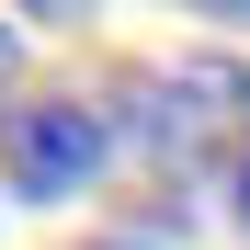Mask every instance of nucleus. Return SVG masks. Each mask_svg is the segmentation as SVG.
Returning <instances> with one entry per match:
<instances>
[{
  "mask_svg": "<svg viewBox=\"0 0 250 250\" xmlns=\"http://www.w3.org/2000/svg\"><path fill=\"white\" fill-rule=\"evenodd\" d=\"M125 103H137V114H114V125H125L171 182L239 171V159H250V57H228V46H182V57L137 68Z\"/></svg>",
  "mask_w": 250,
  "mask_h": 250,
  "instance_id": "f257e3e1",
  "label": "nucleus"
},
{
  "mask_svg": "<svg viewBox=\"0 0 250 250\" xmlns=\"http://www.w3.org/2000/svg\"><path fill=\"white\" fill-rule=\"evenodd\" d=\"M114 148H125V125L103 103H68V91H12V103H0V182H12L23 205L91 193Z\"/></svg>",
  "mask_w": 250,
  "mask_h": 250,
  "instance_id": "f03ea898",
  "label": "nucleus"
},
{
  "mask_svg": "<svg viewBox=\"0 0 250 250\" xmlns=\"http://www.w3.org/2000/svg\"><path fill=\"white\" fill-rule=\"evenodd\" d=\"M12 68H23V34H12V23H0V91H12Z\"/></svg>",
  "mask_w": 250,
  "mask_h": 250,
  "instance_id": "7ed1b4c3",
  "label": "nucleus"
},
{
  "mask_svg": "<svg viewBox=\"0 0 250 250\" xmlns=\"http://www.w3.org/2000/svg\"><path fill=\"white\" fill-rule=\"evenodd\" d=\"M91 250H159V239H137V228H114V239H91Z\"/></svg>",
  "mask_w": 250,
  "mask_h": 250,
  "instance_id": "20e7f679",
  "label": "nucleus"
}]
</instances>
